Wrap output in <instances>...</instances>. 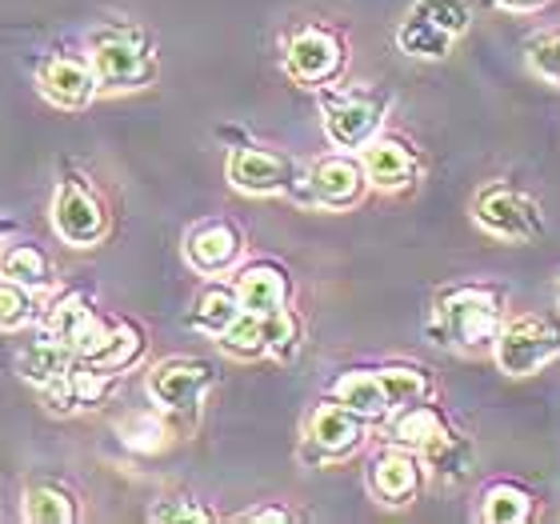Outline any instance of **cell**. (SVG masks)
<instances>
[{
    "label": "cell",
    "instance_id": "obj_31",
    "mask_svg": "<svg viewBox=\"0 0 560 524\" xmlns=\"http://www.w3.org/2000/svg\"><path fill=\"white\" fill-rule=\"evenodd\" d=\"M381 385H385L388 393V405H409V400H417V396H424V376L417 373V369H381Z\"/></svg>",
    "mask_w": 560,
    "mask_h": 524
},
{
    "label": "cell",
    "instance_id": "obj_36",
    "mask_svg": "<svg viewBox=\"0 0 560 524\" xmlns=\"http://www.w3.org/2000/svg\"><path fill=\"white\" fill-rule=\"evenodd\" d=\"M248 521H289L284 509H260V513H248Z\"/></svg>",
    "mask_w": 560,
    "mask_h": 524
},
{
    "label": "cell",
    "instance_id": "obj_27",
    "mask_svg": "<svg viewBox=\"0 0 560 524\" xmlns=\"http://www.w3.org/2000/svg\"><path fill=\"white\" fill-rule=\"evenodd\" d=\"M221 349L233 352V357H260V352L269 349V340H265V316L241 308V316L221 333Z\"/></svg>",
    "mask_w": 560,
    "mask_h": 524
},
{
    "label": "cell",
    "instance_id": "obj_14",
    "mask_svg": "<svg viewBox=\"0 0 560 524\" xmlns=\"http://www.w3.org/2000/svg\"><path fill=\"white\" fill-rule=\"evenodd\" d=\"M376 125H381V113L369 101H332L325 108V132L332 144L340 149H357L373 137Z\"/></svg>",
    "mask_w": 560,
    "mask_h": 524
},
{
    "label": "cell",
    "instance_id": "obj_35",
    "mask_svg": "<svg viewBox=\"0 0 560 524\" xmlns=\"http://www.w3.org/2000/svg\"><path fill=\"white\" fill-rule=\"evenodd\" d=\"M152 521H209V513L200 509V504L185 501V497H176V501H161L152 509Z\"/></svg>",
    "mask_w": 560,
    "mask_h": 524
},
{
    "label": "cell",
    "instance_id": "obj_28",
    "mask_svg": "<svg viewBox=\"0 0 560 524\" xmlns=\"http://www.w3.org/2000/svg\"><path fill=\"white\" fill-rule=\"evenodd\" d=\"M36 316L33 289H24L16 280H0V333H16Z\"/></svg>",
    "mask_w": 560,
    "mask_h": 524
},
{
    "label": "cell",
    "instance_id": "obj_23",
    "mask_svg": "<svg viewBox=\"0 0 560 524\" xmlns=\"http://www.w3.org/2000/svg\"><path fill=\"white\" fill-rule=\"evenodd\" d=\"M337 400L345 408H352L361 420L385 417L388 408H393V405H388L385 385H381V376H376V373H349L337 385Z\"/></svg>",
    "mask_w": 560,
    "mask_h": 524
},
{
    "label": "cell",
    "instance_id": "obj_30",
    "mask_svg": "<svg viewBox=\"0 0 560 524\" xmlns=\"http://www.w3.org/2000/svg\"><path fill=\"white\" fill-rule=\"evenodd\" d=\"M120 432H125V444L129 449H140V453H156V449H164L168 444V429H164L156 417H129L125 424H120Z\"/></svg>",
    "mask_w": 560,
    "mask_h": 524
},
{
    "label": "cell",
    "instance_id": "obj_24",
    "mask_svg": "<svg viewBox=\"0 0 560 524\" xmlns=\"http://www.w3.org/2000/svg\"><path fill=\"white\" fill-rule=\"evenodd\" d=\"M140 352H144V337H140L137 325H113L108 328L105 345L89 357V369H101V373H120V369H129L137 361Z\"/></svg>",
    "mask_w": 560,
    "mask_h": 524
},
{
    "label": "cell",
    "instance_id": "obj_4",
    "mask_svg": "<svg viewBox=\"0 0 560 524\" xmlns=\"http://www.w3.org/2000/svg\"><path fill=\"white\" fill-rule=\"evenodd\" d=\"M93 72L105 89H140L152 77V60L132 36L105 33L93 40Z\"/></svg>",
    "mask_w": 560,
    "mask_h": 524
},
{
    "label": "cell",
    "instance_id": "obj_6",
    "mask_svg": "<svg viewBox=\"0 0 560 524\" xmlns=\"http://www.w3.org/2000/svg\"><path fill=\"white\" fill-rule=\"evenodd\" d=\"M48 333L60 337L77 352V361H89L108 337V325L101 316L89 308L84 296H65V301L52 304V313H48Z\"/></svg>",
    "mask_w": 560,
    "mask_h": 524
},
{
    "label": "cell",
    "instance_id": "obj_19",
    "mask_svg": "<svg viewBox=\"0 0 560 524\" xmlns=\"http://www.w3.org/2000/svg\"><path fill=\"white\" fill-rule=\"evenodd\" d=\"M397 40L409 57H424V60H441V57H448V48H453V33H448L444 24L432 21L424 9H412L409 16H405Z\"/></svg>",
    "mask_w": 560,
    "mask_h": 524
},
{
    "label": "cell",
    "instance_id": "obj_2",
    "mask_svg": "<svg viewBox=\"0 0 560 524\" xmlns=\"http://www.w3.org/2000/svg\"><path fill=\"white\" fill-rule=\"evenodd\" d=\"M560 352V325L549 316H516L513 325H504L497 337V364L509 376L537 373L540 364H549Z\"/></svg>",
    "mask_w": 560,
    "mask_h": 524
},
{
    "label": "cell",
    "instance_id": "obj_34",
    "mask_svg": "<svg viewBox=\"0 0 560 524\" xmlns=\"http://www.w3.org/2000/svg\"><path fill=\"white\" fill-rule=\"evenodd\" d=\"M417 9H424L436 24H444L453 36H460L468 28V9L465 0H420Z\"/></svg>",
    "mask_w": 560,
    "mask_h": 524
},
{
    "label": "cell",
    "instance_id": "obj_8",
    "mask_svg": "<svg viewBox=\"0 0 560 524\" xmlns=\"http://www.w3.org/2000/svg\"><path fill=\"white\" fill-rule=\"evenodd\" d=\"M229 181H233L241 193L269 197V193H280V188L292 185V164L280 161L277 152L236 149L233 156H229Z\"/></svg>",
    "mask_w": 560,
    "mask_h": 524
},
{
    "label": "cell",
    "instance_id": "obj_12",
    "mask_svg": "<svg viewBox=\"0 0 560 524\" xmlns=\"http://www.w3.org/2000/svg\"><path fill=\"white\" fill-rule=\"evenodd\" d=\"M40 89H45V96L52 105L84 108L96 93V72L72 57H52L40 69Z\"/></svg>",
    "mask_w": 560,
    "mask_h": 524
},
{
    "label": "cell",
    "instance_id": "obj_26",
    "mask_svg": "<svg viewBox=\"0 0 560 524\" xmlns=\"http://www.w3.org/2000/svg\"><path fill=\"white\" fill-rule=\"evenodd\" d=\"M236 316H241V296H236V292H229V289H209L197 301V308H192V325L221 337Z\"/></svg>",
    "mask_w": 560,
    "mask_h": 524
},
{
    "label": "cell",
    "instance_id": "obj_21",
    "mask_svg": "<svg viewBox=\"0 0 560 524\" xmlns=\"http://www.w3.org/2000/svg\"><path fill=\"white\" fill-rule=\"evenodd\" d=\"M393 441L432 456L436 449H444V444L453 441V436L444 432L441 417H436L432 408H409V412H400L397 424H393Z\"/></svg>",
    "mask_w": 560,
    "mask_h": 524
},
{
    "label": "cell",
    "instance_id": "obj_38",
    "mask_svg": "<svg viewBox=\"0 0 560 524\" xmlns=\"http://www.w3.org/2000/svg\"><path fill=\"white\" fill-rule=\"evenodd\" d=\"M557 296H560V292H557Z\"/></svg>",
    "mask_w": 560,
    "mask_h": 524
},
{
    "label": "cell",
    "instance_id": "obj_29",
    "mask_svg": "<svg viewBox=\"0 0 560 524\" xmlns=\"http://www.w3.org/2000/svg\"><path fill=\"white\" fill-rule=\"evenodd\" d=\"M528 513H533L528 492L513 489V485H497V489H489V497H485V521H492V524H521V521H528Z\"/></svg>",
    "mask_w": 560,
    "mask_h": 524
},
{
    "label": "cell",
    "instance_id": "obj_16",
    "mask_svg": "<svg viewBox=\"0 0 560 524\" xmlns=\"http://www.w3.org/2000/svg\"><path fill=\"white\" fill-rule=\"evenodd\" d=\"M236 296H241V308L245 313H257V316H269V313H280L284 301H289V280L284 272L272 265H257L248 268L241 284H236Z\"/></svg>",
    "mask_w": 560,
    "mask_h": 524
},
{
    "label": "cell",
    "instance_id": "obj_18",
    "mask_svg": "<svg viewBox=\"0 0 560 524\" xmlns=\"http://www.w3.org/2000/svg\"><path fill=\"white\" fill-rule=\"evenodd\" d=\"M72 361H77V352H72L60 337L48 333V337L33 340V345L21 352V376L28 381V385L45 388L48 381H57L60 373H69Z\"/></svg>",
    "mask_w": 560,
    "mask_h": 524
},
{
    "label": "cell",
    "instance_id": "obj_5",
    "mask_svg": "<svg viewBox=\"0 0 560 524\" xmlns=\"http://www.w3.org/2000/svg\"><path fill=\"white\" fill-rule=\"evenodd\" d=\"M212 385V369L205 361H188V357H173L161 361L149 373V396L168 412H188L197 408L200 393Z\"/></svg>",
    "mask_w": 560,
    "mask_h": 524
},
{
    "label": "cell",
    "instance_id": "obj_13",
    "mask_svg": "<svg viewBox=\"0 0 560 524\" xmlns=\"http://www.w3.org/2000/svg\"><path fill=\"white\" fill-rule=\"evenodd\" d=\"M340 69V45L337 36L320 33V28H308L289 45V72L296 81L320 84L328 81L332 72Z\"/></svg>",
    "mask_w": 560,
    "mask_h": 524
},
{
    "label": "cell",
    "instance_id": "obj_37",
    "mask_svg": "<svg viewBox=\"0 0 560 524\" xmlns=\"http://www.w3.org/2000/svg\"><path fill=\"white\" fill-rule=\"evenodd\" d=\"M504 9H528V4H537V0H501Z\"/></svg>",
    "mask_w": 560,
    "mask_h": 524
},
{
    "label": "cell",
    "instance_id": "obj_1",
    "mask_svg": "<svg viewBox=\"0 0 560 524\" xmlns=\"http://www.w3.org/2000/svg\"><path fill=\"white\" fill-rule=\"evenodd\" d=\"M432 337L456 349H480L497 337V296L485 289H453L436 301Z\"/></svg>",
    "mask_w": 560,
    "mask_h": 524
},
{
    "label": "cell",
    "instance_id": "obj_15",
    "mask_svg": "<svg viewBox=\"0 0 560 524\" xmlns=\"http://www.w3.org/2000/svg\"><path fill=\"white\" fill-rule=\"evenodd\" d=\"M308 436H313V444L320 453L340 456L349 453V449H357V441H361V417L352 408L340 405V400L337 405H325L316 408L313 420H308Z\"/></svg>",
    "mask_w": 560,
    "mask_h": 524
},
{
    "label": "cell",
    "instance_id": "obj_25",
    "mask_svg": "<svg viewBox=\"0 0 560 524\" xmlns=\"http://www.w3.org/2000/svg\"><path fill=\"white\" fill-rule=\"evenodd\" d=\"M0 272L33 292L52 284V265H48V257L36 245H12L9 253L0 257Z\"/></svg>",
    "mask_w": 560,
    "mask_h": 524
},
{
    "label": "cell",
    "instance_id": "obj_17",
    "mask_svg": "<svg viewBox=\"0 0 560 524\" xmlns=\"http://www.w3.org/2000/svg\"><path fill=\"white\" fill-rule=\"evenodd\" d=\"M420 489V468L409 453H385L373 465V492L388 504H409Z\"/></svg>",
    "mask_w": 560,
    "mask_h": 524
},
{
    "label": "cell",
    "instance_id": "obj_32",
    "mask_svg": "<svg viewBox=\"0 0 560 524\" xmlns=\"http://www.w3.org/2000/svg\"><path fill=\"white\" fill-rule=\"evenodd\" d=\"M528 65H533V72H537V77L560 84V33L540 36L537 45L528 48Z\"/></svg>",
    "mask_w": 560,
    "mask_h": 524
},
{
    "label": "cell",
    "instance_id": "obj_7",
    "mask_svg": "<svg viewBox=\"0 0 560 524\" xmlns=\"http://www.w3.org/2000/svg\"><path fill=\"white\" fill-rule=\"evenodd\" d=\"M477 221L504 241H528L540 229L533 200H525L521 193H509V188H492L477 200Z\"/></svg>",
    "mask_w": 560,
    "mask_h": 524
},
{
    "label": "cell",
    "instance_id": "obj_9",
    "mask_svg": "<svg viewBox=\"0 0 560 524\" xmlns=\"http://www.w3.org/2000/svg\"><path fill=\"white\" fill-rule=\"evenodd\" d=\"M113 388V373H101V369H69L60 373L57 381H48L40 393H45V405L52 412H81V408H96Z\"/></svg>",
    "mask_w": 560,
    "mask_h": 524
},
{
    "label": "cell",
    "instance_id": "obj_3",
    "mask_svg": "<svg viewBox=\"0 0 560 524\" xmlns=\"http://www.w3.org/2000/svg\"><path fill=\"white\" fill-rule=\"evenodd\" d=\"M52 229L65 245L93 248L108 233V212L81 181H60V188L52 193Z\"/></svg>",
    "mask_w": 560,
    "mask_h": 524
},
{
    "label": "cell",
    "instance_id": "obj_20",
    "mask_svg": "<svg viewBox=\"0 0 560 524\" xmlns=\"http://www.w3.org/2000/svg\"><path fill=\"white\" fill-rule=\"evenodd\" d=\"M412 152L400 140H376L373 149L364 152V176L376 188H405L412 181Z\"/></svg>",
    "mask_w": 560,
    "mask_h": 524
},
{
    "label": "cell",
    "instance_id": "obj_11",
    "mask_svg": "<svg viewBox=\"0 0 560 524\" xmlns=\"http://www.w3.org/2000/svg\"><path fill=\"white\" fill-rule=\"evenodd\" d=\"M241 248L245 245H241V233H236L233 224L209 221V224H200V229L188 233L185 257L197 272H224L229 265H236Z\"/></svg>",
    "mask_w": 560,
    "mask_h": 524
},
{
    "label": "cell",
    "instance_id": "obj_10",
    "mask_svg": "<svg viewBox=\"0 0 560 524\" xmlns=\"http://www.w3.org/2000/svg\"><path fill=\"white\" fill-rule=\"evenodd\" d=\"M308 188H313V200L328 209H349L364 193V168L349 156H328L308 173Z\"/></svg>",
    "mask_w": 560,
    "mask_h": 524
},
{
    "label": "cell",
    "instance_id": "obj_22",
    "mask_svg": "<svg viewBox=\"0 0 560 524\" xmlns=\"http://www.w3.org/2000/svg\"><path fill=\"white\" fill-rule=\"evenodd\" d=\"M81 516L77 497L60 485H33L24 492V521L33 524H72Z\"/></svg>",
    "mask_w": 560,
    "mask_h": 524
},
{
    "label": "cell",
    "instance_id": "obj_33",
    "mask_svg": "<svg viewBox=\"0 0 560 524\" xmlns=\"http://www.w3.org/2000/svg\"><path fill=\"white\" fill-rule=\"evenodd\" d=\"M296 337H301V328H296V321H292L284 308L265 316V340H269V352H280V357H284V352L296 349Z\"/></svg>",
    "mask_w": 560,
    "mask_h": 524
}]
</instances>
